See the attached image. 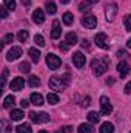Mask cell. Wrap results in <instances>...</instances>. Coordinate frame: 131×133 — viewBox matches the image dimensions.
<instances>
[{
    "label": "cell",
    "mask_w": 131,
    "mask_h": 133,
    "mask_svg": "<svg viewBox=\"0 0 131 133\" xmlns=\"http://www.w3.org/2000/svg\"><path fill=\"white\" fill-rule=\"evenodd\" d=\"M25 87V79L23 77H14L12 79V82H11V90L12 91H20L22 88Z\"/></svg>",
    "instance_id": "8fae6325"
},
{
    "label": "cell",
    "mask_w": 131,
    "mask_h": 133,
    "mask_svg": "<svg viewBox=\"0 0 131 133\" xmlns=\"http://www.w3.org/2000/svg\"><path fill=\"white\" fill-rule=\"evenodd\" d=\"M19 70H20L22 73H30V71H31V65H30L28 62H22V64L19 65Z\"/></svg>",
    "instance_id": "1f68e13d"
},
{
    "label": "cell",
    "mask_w": 131,
    "mask_h": 133,
    "mask_svg": "<svg viewBox=\"0 0 131 133\" xmlns=\"http://www.w3.org/2000/svg\"><path fill=\"white\" fill-rule=\"evenodd\" d=\"M79 133H94V127L91 124H80L79 125Z\"/></svg>",
    "instance_id": "d6986e66"
},
{
    "label": "cell",
    "mask_w": 131,
    "mask_h": 133,
    "mask_svg": "<svg viewBox=\"0 0 131 133\" xmlns=\"http://www.w3.org/2000/svg\"><path fill=\"white\" fill-rule=\"evenodd\" d=\"M93 8V3L90 2V0H85V2H82L80 5H79V9L82 11V12H85V11H90Z\"/></svg>",
    "instance_id": "603a6c76"
},
{
    "label": "cell",
    "mask_w": 131,
    "mask_h": 133,
    "mask_svg": "<svg viewBox=\"0 0 131 133\" xmlns=\"http://www.w3.org/2000/svg\"><path fill=\"white\" fill-rule=\"evenodd\" d=\"M0 12H2V17H3V19H5V17H8V8H6L5 5L2 6V9H0Z\"/></svg>",
    "instance_id": "74e56055"
},
{
    "label": "cell",
    "mask_w": 131,
    "mask_h": 133,
    "mask_svg": "<svg viewBox=\"0 0 131 133\" xmlns=\"http://www.w3.org/2000/svg\"><path fill=\"white\" fill-rule=\"evenodd\" d=\"M99 119H100L99 113H96V111H90V113H88V121H90L91 124H97Z\"/></svg>",
    "instance_id": "4316f807"
},
{
    "label": "cell",
    "mask_w": 131,
    "mask_h": 133,
    "mask_svg": "<svg viewBox=\"0 0 131 133\" xmlns=\"http://www.w3.org/2000/svg\"><path fill=\"white\" fill-rule=\"evenodd\" d=\"M82 48H86V50L90 48V42H88L86 39H85V40H82Z\"/></svg>",
    "instance_id": "b9f144b4"
},
{
    "label": "cell",
    "mask_w": 131,
    "mask_h": 133,
    "mask_svg": "<svg viewBox=\"0 0 131 133\" xmlns=\"http://www.w3.org/2000/svg\"><path fill=\"white\" fill-rule=\"evenodd\" d=\"M14 102H16V98H14L12 95L6 96V98L3 99V108H11V107L14 105Z\"/></svg>",
    "instance_id": "ffe728a7"
},
{
    "label": "cell",
    "mask_w": 131,
    "mask_h": 133,
    "mask_svg": "<svg viewBox=\"0 0 131 133\" xmlns=\"http://www.w3.org/2000/svg\"><path fill=\"white\" fill-rule=\"evenodd\" d=\"M60 34H62L60 22H59V20H54V22H53V30H51V37H53V39H59Z\"/></svg>",
    "instance_id": "5bb4252c"
},
{
    "label": "cell",
    "mask_w": 131,
    "mask_h": 133,
    "mask_svg": "<svg viewBox=\"0 0 131 133\" xmlns=\"http://www.w3.org/2000/svg\"><path fill=\"white\" fill-rule=\"evenodd\" d=\"M108 66H110V57H99V59H94L93 62H91V68H93V73L96 74V76H102L103 73H106V70H108Z\"/></svg>",
    "instance_id": "7a4b0ae2"
},
{
    "label": "cell",
    "mask_w": 131,
    "mask_h": 133,
    "mask_svg": "<svg viewBox=\"0 0 131 133\" xmlns=\"http://www.w3.org/2000/svg\"><path fill=\"white\" fill-rule=\"evenodd\" d=\"M11 119L12 121H22L23 119V116H25V113L22 111V110H11Z\"/></svg>",
    "instance_id": "2e32d148"
},
{
    "label": "cell",
    "mask_w": 131,
    "mask_h": 133,
    "mask_svg": "<svg viewBox=\"0 0 131 133\" xmlns=\"http://www.w3.org/2000/svg\"><path fill=\"white\" fill-rule=\"evenodd\" d=\"M30 119L34 124H42V122H49V116L46 113H35V111H30Z\"/></svg>",
    "instance_id": "5b68a950"
},
{
    "label": "cell",
    "mask_w": 131,
    "mask_h": 133,
    "mask_svg": "<svg viewBox=\"0 0 131 133\" xmlns=\"http://www.w3.org/2000/svg\"><path fill=\"white\" fill-rule=\"evenodd\" d=\"M59 48H60V51H63V53H66V51L69 50V43H66V42H62V43L59 45Z\"/></svg>",
    "instance_id": "d590c367"
},
{
    "label": "cell",
    "mask_w": 131,
    "mask_h": 133,
    "mask_svg": "<svg viewBox=\"0 0 131 133\" xmlns=\"http://www.w3.org/2000/svg\"><path fill=\"white\" fill-rule=\"evenodd\" d=\"M6 77H8V70L5 68V70H3V74H2V88H3L5 84H6Z\"/></svg>",
    "instance_id": "e575fe53"
},
{
    "label": "cell",
    "mask_w": 131,
    "mask_h": 133,
    "mask_svg": "<svg viewBox=\"0 0 131 133\" xmlns=\"http://www.w3.org/2000/svg\"><path fill=\"white\" fill-rule=\"evenodd\" d=\"M22 3H23V5H25L26 8H28V6L31 5V2H30V0H22Z\"/></svg>",
    "instance_id": "bcb514c9"
},
{
    "label": "cell",
    "mask_w": 131,
    "mask_h": 133,
    "mask_svg": "<svg viewBox=\"0 0 131 133\" xmlns=\"http://www.w3.org/2000/svg\"><path fill=\"white\" fill-rule=\"evenodd\" d=\"M90 102H91V98H90V96H86V98L83 99V102H82V105H83V107H88V105H90Z\"/></svg>",
    "instance_id": "ab89813d"
},
{
    "label": "cell",
    "mask_w": 131,
    "mask_h": 133,
    "mask_svg": "<svg viewBox=\"0 0 131 133\" xmlns=\"http://www.w3.org/2000/svg\"><path fill=\"white\" fill-rule=\"evenodd\" d=\"M105 40H106V34L105 33H99V34H96V37H94V42H96V45H97L99 48H102V50H108L110 45H108Z\"/></svg>",
    "instance_id": "9c48e42d"
},
{
    "label": "cell",
    "mask_w": 131,
    "mask_h": 133,
    "mask_svg": "<svg viewBox=\"0 0 131 133\" xmlns=\"http://www.w3.org/2000/svg\"><path fill=\"white\" fill-rule=\"evenodd\" d=\"M65 42L69 43V45H76V43H77V36L74 33H68L66 37H65Z\"/></svg>",
    "instance_id": "cb8c5ba5"
},
{
    "label": "cell",
    "mask_w": 131,
    "mask_h": 133,
    "mask_svg": "<svg viewBox=\"0 0 131 133\" xmlns=\"http://www.w3.org/2000/svg\"><path fill=\"white\" fill-rule=\"evenodd\" d=\"M60 2H62L63 5H66V3H69V0H60Z\"/></svg>",
    "instance_id": "c3c4849f"
},
{
    "label": "cell",
    "mask_w": 131,
    "mask_h": 133,
    "mask_svg": "<svg viewBox=\"0 0 131 133\" xmlns=\"http://www.w3.org/2000/svg\"><path fill=\"white\" fill-rule=\"evenodd\" d=\"M49 88L53 91H62L69 85V74L65 76H51L49 77Z\"/></svg>",
    "instance_id": "6da1fadb"
},
{
    "label": "cell",
    "mask_w": 131,
    "mask_h": 133,
    "mask_svg": "<svg viewBox=\"0 0 131 133\" xmlns=\"http://www.w3.org/2000/svg\"><path fill=\"white\" fill-rule=\"evenodd\" d=\"M28 36H30V34H28L26 30H20L19 34H17V37H19V40H20V42H26V40H28Z\"/></svg>",
    "instance_id": "4dcf8cb0"
},
{
    "label": "cell",
    "mask_w": 131,
    "mask_h": 133,
    "mask_svg": "<svg viewBox=\"0 0 131 133\" xmlns=\"http://www.w3.org/2000/svg\"><path fill=\"white\" fill-rule=\"evenodd\" d=\"M5 6L9 11H14L16 9V0H5Z\"/></svg>",
    "instance_id": "836d02e7"
},
{
    "label": "cell",
    "mask_w": 131,
    "mask_h": 133,
    "mask_svg": "<svg viewBox=\"0 0 131 133\" xmlns=\"http://www.w3.org/2000/svg\"><path fill=\"white\" fill-rule=\"evenodd\" d=\"M30 101H31V104L37 105V107H42V105H43V96H42L40 93H33Z\"/></svg>",
    "instance_id": "9a60e30c"
},
{
    "label": "cell",
    "mask_w": 131,
    "mask_h": 133,
    "mask_svg": "<svg viewBox=\"0 0 131 133\" xmlns=\"http://www.w3.org/2000/svg\"><path fill=\"white\" fill-rule=\"evenodd\" d=\"M34 42H35L39 46H45V39H43V36H40V34H35V36H34Z\"/></svg>",
    "instance_id": "d6a6232c"
},
{
    "label": "cell",
    "mask_w": 131,
    "mask_h": 133,
    "mask_svg": "<svg viewBox=\"0 0 131 133\" xmlns=\"http://www.w3.org/2000/svg\"><path fill=\"white\" fill-rule=\"evenodd\" d=\"M90 2H91V3H93V5H94V3H97L99 0H90Z\"/></svg>",
    "instance_id": "681fc988"
},
{
    "label": "cell",
    "mask_w": 131,
    "mask_h": 133,
    "mask_svg": "<svg viewBox=\"0 0 131 133\" xmlns=\"http://www.w3.org/2000/svg\"><path fill=\"white\" fill-rule=\"evenodd\" d=\"M117 11H119V8H117V5L116 3H110V5H106V8H105V16H106V20H114L116 19V16H117Z\"/></svg>",
    "instance_id": "8992f818"
},
{
    "label": "cell",
    "mask_w": 131,
    "mask_h": 133,
    "mask_svg": "<svg viewBox=\"0 0 131 133\" xmlns=\"http://www.w3.org/2000/svg\"><path fill=\"white\" fill-rule=\"evenodd\" d=\"M46 101H48V104H51V105H56V104H59V95H56V93H48V96H46Z\"/></svg>",
    "instance_id": "44dd1931"
},
{
    "label": "cell",
    "mask_w": 131,
    "mask_h": 133,
    "mask_svg": "<svg viewBox=\"0 0 131 133\" xmlns=\"http://www.w3.org/2000/svg\"><path fill=\"white\" fill-rule=\"evenodd\" d=\"M39 133H48V132H46V130H40Z\"/></svg>",
    "instance_id": "f907efd6"
},
{
    "label": "cell",
    "mask_w": 131,
    "mask_h": 133,
    "mask_svg": "<svg viewBox=\"0 0 131 133\" xmlns=\"http://www.w3.org/2000/svg\"><path fill=\"white\" fill-rule=\"evenodd\" d=\"M0 130L2 133H11V124H9V121H6V119H2V122H0Z\"/></svg>",
    "instance_id": "7402d4cb"
},
{
    "label": "cell",
    "mask_w": 131,
    "mask_h": 133,
    "mask_svg": "<svg viewBox=\"0 0 131 133\" xmlns=\"http://www.w3.org/2000/svg\"><path fill=\"white\" fill-rule=\"evenodd\" d=\"M72 62H74V66H76V68H83V66H85V62H86L85 54H83L82 51H76V53L72 54Z\"/></svg>",
    "instance_id": "52a82bcc"
},
{
    "label": "cell",
    "mask_w": 131,
    "mask_h": 133,
    "mask_svg": "<svg viewBox=\"0 0 131 133\" xmlns=\"http://www.w3.org/2000/svg\"><path fill=\"white\" fill-rule=\"evenodd\" d=\"M22 56V48L20 46H12L8 53H6V61H16Z\"/></svg>",
    "instance_id": "30bf717a"
},
{
    "label": "cell",
    "mask_w": 131,
    "mask_h": 133,
    "mask_svg": "<svg viewBox=\"0 0 131 133\" xmlns=\"http://www.w3.org/2000/svg\"><path fill=\"white\" fill-rule=\"evenodd\" d=\"M123 26H125V31H131V14L123 17Z\"/></svg>",
    "instance_id": "f546056e"
},
{
    "label": "cell",
    "mask_w": 131,
    "mask_h": 133,
    "mask_svg": "<svg viewBox=\"0 0 131 133\" xmlns=\"http://www.w3.org/2000/svg\"><path fill=\"white\" fill-rule=\"evenodd\" d=\"M62 20H63V23H65V25L69 26V25H72L74 17H72V14H71V12H65V14H63V17H62Z\"/></svg>",
    "instance_id": "f1b7e54d"
},
{
    "label": "cell",
    "mask_w": 131,
    "mask_h": 133,
    "mask_svg": "<svg viewBox=\"0 0 131 133\" xmlns=\"http://www.w3.org/2000/svg\"><path fill=\"white\" fill-rule=\"evenodd\" d=\"M20 105H22L23 108H26V107L30 105V102H28V101H26V99H22V101H20Z\"/></svg>",
    "instance_id": "ee69618b"
},
{
    "label": "cell",
    "mask_w": 131,
    "mask_h": 133,
    "mask_svg": "<svg viewBox=\"0 0 131 133\" xmlns=\"http://www.w3.org/2000/svg\"><path fill=\"white\" fill-rule=\"evenodd\" d=\"M125 93H127V95H131V81L125 85Z\"/></svg>",
    "instance_id": "60d3db41"
},
{
    "label": "cell",
    "mask_w": 131,
    "mask_h": 133,
    "mask_svg": "<svg viewBox=\"0 0 131 133\" xmlns=\"http://www.w3.org/2000/svg\"><path fill=\"white\" fill-rule=\"evenodd\" d=\"M28 85L33 87V88L39 87V85H40V79H39L37 76H30V79H28Z\"/></svg>",
    "instance_id": "83f0119b"
},
{
    "label": "cell",
    "mask_w": 131,
    "mask_h": 133,
    "mask_svg": "<svg viewBox=\"0 0 131 133\" xmlns=\"http://www.w3.org/2000/svg\"><path fill=\"white\" fill-rule=\"evenodd\" d=\"M17 133H33V129L30 124H22L17 127Z\"/></svg>",
    "instance_id": "d4e9b609"
},
{
    "label": "cell",
    "mask_w": 131,
    "mask_h": 133,
    "mask_svg": "<svg viewBox=\"0 0 131 133\" xmlns=\"http://www.w3.org/2000/svg\"><path fill=\"white\" fill-rule=\"evenodd\" d=\"M100 133H114V125L111 122H103L100 125Z\"/></svg>",
    "instance_id": "ac0fdd59"
},
{
    "label": "cell",
    "mask_w": 131,
    "mask_h": 133,
    "mask_svg": "<svg viewBox=\"0 0 131 133\" xmlns=\"http://www.w3.org/2000/svg\"><path fill=\"white\" fill-rule=\"evenodd\" d=\"M46 65L49 66L51 70H57L59 66L62 65V59H60L59 56L49 53V54H46Z\"/></svg>",
    "instance_id": "3957f363"
},
{
    "label": "cell",
    "mask_w": 131,
    "mask_h": 133,
    "mask_svg": "<svg viewBox=\"0 0 131 133\" xmlns=\"http://www.w3.org/2000/svg\"><path fill=\"white\" fill-rule=\"evenodd\" d=\"M130 70H131V66H130V64H128L127 61H120V62H119L117 71H119V74H120L122 77H125V76L130 73Z\"/></svg>",
    "instance_id": "7c38bea8"
},
{
    "label": "cell",
    "mask_w": 131,
    "mask_h": 133,
    "mask_svg": "<svg viewBox=\"0 0 131 133\" xmlns=\"http://www.w3.org/2000/svg\"><path fill=\"white\" fill-rule=\"evenodd\" d=\"M127 46H128V48H131V39L128 40V42H127Z\"/></svg>",
    "instance_id": "7dc6e473"
},
{
    "label": "cell",
    "mask_w": 131,
    "mask_h": 133,
    "mask_svg": "<svg viewBox=\"0 0 131 133\" xmlns=\"http://www.w3.org/2000/svg\"><path fill=\"white\" fill-rule=\"evenodd\" d=\"M45 8H46V11H48L49 14H56V11H57V6H56L54 2H46V3H45Z\"/></svg>",
    "instance_id": "484cf974"
},
{
    "label": "cell",
    "mask_w": 131,
    "mask_h": 133,
    "mask_svg": "<svg viewBox=\"0 0 131 133\" xmlns=\"http://www.w3.org/2000/svg\"><path fill=\"white\" fill-rule=\"evenodd\" d=\"M127 54H128V53H127V51H123V50H119V51H117V56H119V57H125Z\"/></svg>",
    "instance_id": "7bdbcfd3"
},
{
    "label": "cell",
    "mask_w": 131,
    "mask_h": 133,
    "mask_svg": "<svg viewBox=\"0 0 131 133\" xmlns=\"http://www.w3.org/2000/svg\"><path fill=\"white\" fill-rule=\"evenodd\" d=\"M100 111H102V115H110L113 111V105H111V102L106 96L100 98Z\"/></svg>",
    "instance_id": "ba28073f"
},
{
    "label": "cell",
    "mask_w": 131,
    "mask_h": 133,
    "mask_svg": "<svg viewBox=\"0 0 131 133\" xmlns=\"http://www.w3.org/2000/svg\"><path fill=\"white\" fill-rule=\"evenodd\" d=\"M106 84H108V85H113V84H114V77H108Z\"/></svg>",
    "instance_id": "f6af8a7d"
},
{
    "label": "cell",
    "mask_w": 131,
    "mask_h": 133,
    "mask_svg": "<svg viewBox=\"0 0 131 133\" xmlns=\"http://www.w3.org/2000/svg\"><path fill=\"white\" fill-rule=\"evenodd\" d=\"M82 25H83L85 28H88V30L96 28V25H97L96 16H93V14H85V16L82 17Z\"/></svg>",
    "instance_id": "277c9868"
},
{
    "label": "cell",
    "mask_w": 131,
    "mask_h": 133,
    "mask_svg": "<svg viewBox=\"0 0 131 133\" xmlns=\"http://www.w3.org/2000/svg\"><path fill=\"white\" fill-rule=\"evenodd\" d=\"M12 40H14V36H12V34H6V36H5V39H3V42H5V43H11Z\"/></svg>",
    "instance_id": "8d00e7d4"
},
{
    "label": "cell",
    "mask_w": 131,
    "mask_h": 133,
    "mask_svg": "<svg viewBox=\"0 0 131 133\" xmlns=\"http://www.w3.org/2000/svg\"><path fill=\"white\" fill-rule=\"evenodd\" d=\"M28 53H30V57H31V61H33V62L37 64V62L40 61V51H39L37 48H30V51H28Z\"/></svg>",
    "instance_id": "e0dca14e"
},
{
    "label": "cell",
    "mask_w": 131,
    "mask_h": 133,
    "mask_svg": "<svg viewBox=\"0 0 131 133\" xmlns=\"http://www.w3.org/2000/svg\"><path fill=\"white\" fill-rule=\"evenodd\" d=\"M72 132V127L71 125H65V127H62V133H71Z\"/></svg>",
    "instance_id": "f35d334b"
},
{
    "label": "cell",
    "mask_w": 131,
    "mask_h": 133,
    "mask_svg": "<svg viewBox=\"0 0 131 133\" xmlns=\"http://www.w3.org/2000/svg\"><path fill=\"white\" fill-rule=\"evenodd\" d=\"M33 22L34 23H37V25H42L43 22H45V14H43V11L42 9H35L33 12Z\"/></svg>",
    "instance_id": "4fadbf2b"
}]
</instances>
